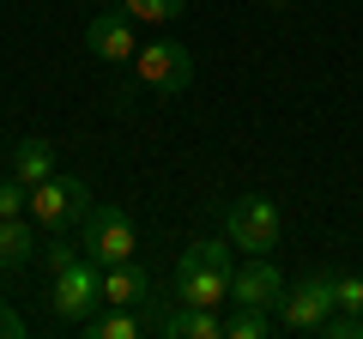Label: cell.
Returning a JSON list of instances; mask_svg holds the SVG:
<instances>
[{
	"mask_svg": "<svg viewBox=\"0 0 363 339\" xmlns=\"http://www.w3.org/2000/svg\"><path fill=\"white\" fill-rule=\"evenodd\" d=\"M145 297H157V285H152V273H145L140 261L104 267V303H116V309H140Z\"/></svg>",
	"mask_w": 363,
	"mask_h": 339,
	"instance_id": "obj_10",
	"label": "cell"
},
{
	"mask_svg": "<svg viewBox=\"0 0 363 339\" xmlns=\"http://www.w3.org/2000/svg\"><path fill=\"white\" fill-rule=\"evenodd\" d=\"M272 333V309H255V303H236V315L224 321V339H267Z\"/></svg>",
	"mask_w": 363,
	"mask_h": 339,
	"instance_id": "obj_16",
	"label": "cell"
},
{
	"mask_svg": "<svg viewBox=\"0 0 363 339\" xmlns=\"http://www.w3.org/2000/svg\"><path fill=\"white\" fill-rule=\"evenodd\" d=\"M18 212H30V188L18 176H0V218H18Z\"/></svg>",
	"mask_w": 363,
	"mask_h": 339,
	"instance_id": "obj_17",
	"label": "cell"
},
{
	"mask_svg": "<svg viewBox=\"0 0 363 339\" xmlns=\"http://www.w3.org/2000/svg\"><path fill=\"white\" fill-rule=\"evenodd\" d=\"M279 230H285V218H279V206H272L267 194H242V200H230V212H224V236H230L242 255L279 248Z\"/></svg>",
	"mask_w": 363,
	"mask_h": 339,
	"instance_id": "obj_6",
	"label": "cell"
},
{
	"mask_svg": "<svg viewBox=\"0 0 363 339\" xmlns=\"http://www.w3.org/2000/svg\"><path fill=\"white\" fill-rule=\"evenodd\" d=\"M85 43H91V55L109 61V67H133V55H140V37H133L128 13H97L85 25Z\"/></svg>",
	"mask_w": 363,
	"mask_h": 339,
	"instance_id": "obj_9",
	"label": "cell"
},
{
	"mask_svg": "<svg viewBox=\"0 0 363 339\" xmlns=\"http://www.w3.org/2000/svg\"><path fill=\"white\" fill-rule=\"evenodd\" d=\"M157 333H164V339H224V321L212 309H200V303H176V297H169Z\"/></svg>",
	"mask_w": 363,
	"mask_h": 339,
	"instance_id": "obj_11",
	"label": "cell"
},
{
	"mask_svg": "<svg viewBox=\"0 0 363 339\" xmlns=\"http://www.w3.org/2000/svg\"><path fill=\"white\" fill-rule=\"evenodd\" d=\"M133 79H140L145 91H157V97H176V91L194 85V55L182 49V43H169V37H152L133 55Z\"/></svg>",
	"mask_w": 363,
	"mask_h": 339,
	"instance_id": "obj_5",
	"label": "cell"
},
{
	"mask_svg": "<svg viewBox=\"0 0 363 339\" xmlns=\"http://www.w3.org/2000/svg\"><path fill=\"white\" fill-rule=\"evenodd\" d=\"M79 248H85L91 261H104V267L133 261V248H140V230H133L128 206H116V200H91L85 224H79Z\"/></svg>",
	"mask_w": 363,
	"mask_h": 339,
	"instance_id": "obj_3",
	"label": "cell"
},
{
	"mask_svg": "<svg viewBox=\"0 0 363 339\" xmlns=\"http://www.w3.org/2000/svg\"><path fill=\"white\" fill-rule=\"evenodd\" d=\"M267 6H291V0H267Z\"/></svg>",
	"mask_w": 363,
	"mask_h": 339,
	"instance_id": "obj_21",
	"label": "cell"
},
{
	"mask_svg": "<svg viewBox=\"0 0 363 339\" xmlns=\"http://www.w3.org/2000/svg\"><path fill=\"white\" fill-rule=\"evenodd\" d=\"M91 212V188L79 182V176H49V182L30 188V218H37V230L61 236V230H79Z\"/></svg>",
	"mask_w": 363,
	"mask_h": 339,
	"instance_id": "obj_4",
	"label": "cell"
},
{
	"mask_svg": "<svg viewBox=\"0 0 363 339\" xmlns=\"http://www.w3.org/2000/svg\"><path fill=\"white\" fill-rule=\"evenodd\" d=\"M333 303L351 315H363V273H333Z\"/></svg>",
	"mask_w": 363,
	"mask_h": 339,
	"instance_id": "obj_18",
	"label": "cell"
},
{
	"mask_svg": "<svg viewBox=\"0 0 363 339\" xmlns=\"http://www.w3.org/2000/svg\"><path fill=\"white\" fill-rule=\"evenodd\" d=\"M43 261H49V273H55V297H49V309H55V321L61 327H85L91 315L104 309V261H91L85 248H73V243H43Z\"/></svg>",
	"mask_w": 363,
	"mask_h": 339,
	"instance_id": "obj_1",
	"label": "cell"
},
{
	"mask_svg": "<svg viewBox=\"0 0 363 339\" xmlns=\"http://www.w3.org/2000/svg\"><path fill=\"white\" fill-rule=\"evenodd\" d=\"M321 339H363V315H351V309H333L321 321Z\"/></svg>",
	"mask_w": 363,
	"mask_h": 339,
	"instance_id": "obj_19",
	"label": "cell"
},
{
	"mask_svg": "<svg viewBox=\"0 0 363 339\" xmlns=\"http://www.w3.org/2000/svg\"><path fill=\"white\" fill-rule=\"evenodd\" d=\"M13 176H18L25 188L49 182V176H55V145H49V140H18V145H13Z\"/></svg>",
	"mask_w": 363,
	"mask_h": 339,
	"instance_id": "obj_13",
	"label": "cell"
},
{
	"mask_svg": "<svg viewBox=\"0 0 363 339\" xmlns=\"http://www.w3.org/2000/svg\"><path fill=\"white\" fill-rule=\"evenodd\" d=\"M121 13H128L133 25H176V18L188 13V0H121Z\"/></svg>",
	"mask_w": 363,
	"mask_h": 339,
	"instance_id": "obj_15",
	"label": "cell"
},
{
	"mask_svg": "<svg viewBox=\"0 0 363 339\" xmlns=\"http://www.w3.org/2000/svg\"><path fill=\"white\" fill-rule=\"evenodd\" d=\"M333 273H309L297 285H285V303H279V327L285 333H321V321L333 315Z\"/></svg>",
	"mask_w": 363,
	"mask_h": 339,
	"instance_id": "obj_7",
	"label": "cell"
},
{
	"mask_svg": "<svg viewBox=\"0 0 363 339\" xmlns=\"http://www.w3.org/2000/svg\"><path fill=\"white\" fill-rule=\"evenodd\" d=\"M43 243H37V218L30 212H18V218H0V267H25L37 261Z\"/></svg>",
	"mask_w": 363,
	"mask_h": 339,
	"instance_id": "obj_12",
	"label": "cell"
},
{
	"mask_svg": "<svg viewBox=\"0 0 363 339\" xmlns=\"http://www.w3.org/2000/svg\"><path fill=\"white\" fill-rule=\"evenodd\" d=\"M230 236H200V243L182 248L176 261V279H169V297L176 303H200V309H218L230 303V273H236V255H230Z\"/></svg>",
	"mask_w": 363,
	"mask_h": 339,
	"instance_id": "obj_2",
	"label": "cell"
},
{
	"mask_svg": "<svg viewBox=\"0 0 363 339\" xmlns=\"http://www.w3.org/2000/svg\"><path fill=\"white\" fill-rule=\"evenodd\" d=\"M230 303H255V309H279L285 303V273L267 261V255H248L230 273Z\"/></svg>",
	"mask_w": 363,
	"mask_h": 339,
	"instance_id": "obj_8",
	"label": "cell"
},
{
	"mask_svg": "<svg viewBox=\"0 0 363 339\" xmlns=\"http://www.w3.org/2000/svg\"><path fill=\"white\" fill-rule=\"evenodd\" d=\"M18 333H25V315L13 303H0V339H18Z\"/></svg>",
	"mask_w": 363,
	"mask_h": 339,
	"instance_id": "obj_20",
	"label": "cell"
},
{
	"mask_svg": "<svg viewBox=\"0 0 363 339\" xmlns=\"http://www.w3.org/2000/svg\"><path fill=\"white\" fill-rule=\"evenodd\" d=\"M85 333L91 339H145V321L133 309H116V303H104V309L85 321Z\"/></svg>",
	"mask_w": 363,
	"mask_h": 339,
	"instance_id": "obj_14",
	"label": "cell"
}]
</instances>
